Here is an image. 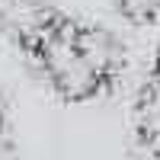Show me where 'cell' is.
I'll return each instance as SVG.
<instances>
[{
  "instance_id": "cell-1",
  "label": "cell",
  "mask_w": 160,
  "mask_h": 160,
  "mask_svg": "<svg viewBox=\"0 0 160 160\" xmlns=\"http://www.w3.org/2000/svg\"><path fill=\"white\" fill-rule=\"evenodd\" d=\"M35 55H38V64H42L45 77L51 80V87L64 99H90V96L99 93L102 80L90 71V64L80 58V51L74 45V22L61 19L42 38Z\"/></svg>"
},
{
  "instance_id": "cell-2",
  "label": "cell",
  "mask_w": 160,
  "mask_h": 160,
  "mask_svg": "<svg viewBox=\"0 0 160 160\" xmlns=\"http://www.w3.org/2000/svg\"><path fill=\"white\" fill-rule=\"evenodd\" d=\"M61 22V16L45 0H0V26L10 38L26 48H38L42 38Z\"/></svg>"
},
{
  "instance_id": "cell-3",
  "label": "cell",
  "mask_w": 160,
  "mask_h": 160,
  "mask_svg": "<svg viewBox=\"0 0 160 160\" xmlns=\"http://www.w3.org/2000/svg\"><path fill=\"white\" fill-rule=\"evenodd\" d=\"M74 45L80 51V58L90 64V71L96 74L102 83L112 74H118V68H122V45H118V38L109 29L74 22Z\"/></svg>"
},
{
  "instance_id": "cell-4",
  "label": "cell",
  "mask_w": 160,
  "mask_h": 160,
  "mask_svg": "<svg viewBox=\"0 0 160 160\" xmlns=\"http://www.w3.org/2000/svg\"><path fill=\"white\" fill-rule=\"evenodd\" d=\"M118 10L131 22H151L160 16V0H118Z\"/></svg>"
},
{
  "instance_id": "cell-5",
  "label": "cell",
  "mask_w": 160,
  "mask_h": 160,
  "mask_svg": "<svg viewBox=\"0 0 160 160\" xmlns=\"http://www.w3.org/2000/svg\"><path fill=\"white\" fill-rule=\"evenodd\" d=\"M0 160H16V148H13V138L7 135V128L0 125Z\"/></svg>"
},
{
  "instance_id": "cell-6",
  "label": "cell",
  "mask_w": 160,
  "mask_h": 160,
  "mask_svg": "<svg viewBox=\"0 0 160 160\" xmlns=\"http://www.w3.org/2000/svg\"><path fill=\"white\" fill-rule=\"evenodd\" d=\"M3 122H7V96L0 93V125H3Z\"/></svg>"
},
{
  "instance_id": "cell-7",
  "label": "cell",
  "mask_w": 160,
  "mask_h": 160,
  "mask_svg": "<svg viewBox=\"0 0 160 160\" xmlns=\"http://www.w3.org/2000/svg\"><path fill=\"white\" fill-rule=\"evenodd\" d=\"M154 77H157V80H154V83L160 87V51H157V61H154Z\"/></svg>"
},
{
  "instance_id": "cell-8",
  "label": "cell",
  "mask_w": 160,
  "mask_h": 160,
  "mask_svg": "<svg viewBox=\"0 0 160 160\" xmlns=\"http://www.w3.org/2000/svg\"><path fill=\"white\" fill-rule=\"evenodd\" d=\"M148 151H151L154 160H160V141H157V144H148Z\"/></svg>"
}]
</instances>
